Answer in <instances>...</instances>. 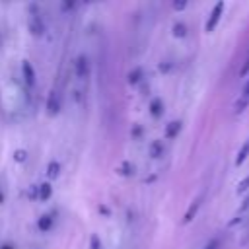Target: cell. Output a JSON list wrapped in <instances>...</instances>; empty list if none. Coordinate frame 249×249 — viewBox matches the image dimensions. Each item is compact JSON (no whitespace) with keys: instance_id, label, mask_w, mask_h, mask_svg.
Here are the masks:
<instances>
[{"instance_id":"8","label":"cell","mask_w":249,"mask_h":249,"mask_svg":"<svg viewBox=\"0 0 249 249\" xmlns=\"http://www.w3.org/2000/svg\"><path fill=\"white\" fill-rule=\"evenodd\" d=\"M37 228H39L41 231H49V230L53 228V218H51L49 214H45V216H41V218L37 220Z\"/></svg>"},{"instance_id":"20","label":"cell","mask_w":249,"mask_h":249,"mask_svg":"<svg viewBox=\"0 0 249 249\" xmlns=\"http://www.w3.org/2000/svg\"><path fill=\"white\" fill-rule=\"evenodd\" d=\"M185 6H187V2H175V4H173V8H175V10H183Z\"/></svg>"},{"instance_id":"22","label":"cell","mask_w":249,"mask_h":249,"mask_svg":"<svg viewBox=\"0 0 249 249\" xmlns=\"http://www.w3.org/2000/svg\"><path fill=\"white\" fill-rule=\"evenodd\" d=\"M247 72H249V60H247V62H245V66L241 68V76H245Z\"/></svg>"},{"instance_id":"12","label":"cell","mask_w":249,"mask_h":249,"mask_svg":"<svg viewBox=\"0 0 249 249\" xmlns=\"http://www.w3.org/2000/svg\"><path fill=\"white\" fill-rule=\"evenodd\" d=\"M185 33H187L185 23H175V25H173V35H175V37H185Z\"/></svg>"},{"instance_id":"9","label":"cell","mask_w":249,"mask_h":249,"mask_svg":"<svg viewBox=\"0 0 249 249\" xmlns=\"http://www.w3.org/2000/svg\"><path fill=\"white\" fill-rule=\"evenodd\" d=\"M247 156H249V140H245V142H243V146H241V150L237 152V158H235V165H241V163L247 160Z\"/></svg>"},{"instance_id":"11","label":"cell","mask_w":249,"mask_h":249,"mask_svg":"<svg viewBox=\"0 0 249 249\" xmlns=\"http://www.w3.org/2000/svg\"><path fill=\"white\" fill-rule=\"evenodd\" d=\"M150 109H152V115H154V117H160V115H161V101H160V99H154V101L150 103Z\"/></svg>"},{"instance_id":"3","label":"cell","mask_w":249,"mask_h":249,"mask_svg":"<svg viewBox=\"0 0 249 249\" xmlns=\"http://www.w3.org/2000/svg\"><path fill=\"white\" fill-rule=\"evenodd\" d=\"M21 72H23L25 84H27V86H33V84H35V72H33V68H31V64H29L27 60H23V64H21Z\"/></svg>"},{"instance_id":"17","label":"cell","mask_w":249,"mask_h":249,"mask_svg":"<svg viewBox=\"0 0 249 249\" xmlns=\"http://www.w3.org/2000/svg\"><path fill=\"white\" fill-rule=\"evenodd\" d=\"M204 249H218V239H212V241H208V243L204 245Z\"/></svg>"},{"instance_id":"2","label":"cell","mask_w":249,"mask_h":249,"mask_svg":"<svg viewBox=\"0 0 249 249\" xmlns=\"http://www.w3.org/2000/svg\"><path fill=\"white\" fill-rule=\"evenodd\" d=\"M58 109H60V95L53 89V91L49 93V97H47V113H49V115H56Z\"/></svg>"},{"instance_id":"14","label":"cell","mask_w":249,"mask_h":249,"mask_svg":"<svg viewBox=\"0 0 249 249\" xmlns=\"http://www.w3.org/2000/svg\"><path fill=\"white\" fill-rule=\"evenodd\" d=\"M140 74H142V70H140V68H136L134 72H130V74H128V82H130V84H136V82L140 80Z\"/></svg>"},{"instance_id":"19","label":"cell","mask_w":249,"mask_h":249,"mask_svg":"<svg viewBox=\"0 0 249 249\" xmlns=\"http://www.w3.org/2000/svg\"><path fill=\"white\" fill-rule=\"evenodd\" d=\"M16 160H18V161H21V160H25V152H21V150H18V152H16Z\"/></svg>"},{"instance_id":"7","label":"cell","mask_w":249,"mask_h":249,"mask_svg":"<svg viewBox=\"0 0 249 249\" xmlns=\"http://www.w3.org/2000/svg\"><path fill=\"white\" fill-rule=\"evenodd\" d=\"M198 208H200V198H196V200H195V202H193V204L189 206V210H187V214H185L183 222H185V224H189V222L193 220V216H195V214L198 212Z\"/></svg>"},{"instance_id":"18","label":"cell","mask_w":249,"mask_h":249,"mask_svg":"<svg viewBox=\"0 0 249 249\" xmlns=\"http://www.w3.org/2000/svg\"><path fill=\"white\" fill-rule=\"evenodd\" d=\"M247 208H249V196H247V198H245V200H243V204H241V206H239V208H237V212H245V210H247Z\"/></svg>"},{"instance_id":"23","label":"cell","mask_w":249,"mask_h":249,"mask_svg":"<svg viewBox=\"0 0 249 249\" xmlns=\"http://www.w3.org/2000/svg\"><path fill=\"white\" fill-rule=\"evenodd\" d=\"M91 245H93V249H99V243H97V237L95 235L91 237Z\"/></svg>"},{"instance_id":"4","label":"cell","mask_w":249,"mask_h":249,"mask_svg":"<svg viewBox=\"0 0 249 249\" xmlns=\"http://www.w3.org/2000/svg\"><path fill=\"white\" fill-rule=\"evenodd\" d=\"M76 74H78V78H86L88 76V58L84 54L78 56V60H76Z\"/></svg>"},{"instance_id":"21","label":"cell","mask_w":249,"mask_h":249,"mask_svg":"<svg viewBox=\"0 0 249 249\" xmlns=\"http://www.w3.org/2000/svg\"><path fill=\"white\" fill-rule=\"evenodd\" d=\"M243 97L245 99H249V82L245 84V88H243Z\"/></svg>"},{"instance_id":"13","label":"cell","mask_w":249,"mask_h":249,"mask_svg":"<svg viewBox=\"0 0 249 249\" xmlns=\"http://www.w3.org/2000/svg\"><path fill=\"white\" fill-rule=\"evenodd\" d=\"M58 169H60V165H58L56 161H51V163H49V169H47V175H49V177H56V175H58Z\"/></svg>"},{"instance_id":"6","label":"cell","mask_w":249,"mask_h":249,"mask_svg":"<svg viewBox=\"0 0 249 249\" xmlns=\"http://www.w3.org/2000/svg\"><path fill=\"white\" fill-rule=\"evenodd\" d=\"M179 130H181V123L179 121H171L167 124V128H165V138H175Z\"/></svg>"},{"instance_id":"5","label":"cell","mask_w":249,"mask_h":249,"mask_svg":"<svg viewBox=\"0 0 249 249\" xmlns=\"http://www.w3.org/2000/svg\"><path fill=\"white\" fill-rule=\"evenodd\" d=\"M29 27H31V33L33 35H41L43 33V23H41V19H39V16H31V19H29Z\"/></svg>"},{"instance_id":"15","label":"cell","mask_w":249,"mask_h":249,"mask_svg":"<svg viewBox=\"0 0 249 249\" xmlns=\"http://www.w3.org/2000/svg\"><path fill=\"white\" fill-rule=\"evenodd\" d=\"M245 191H249V177H245V179L237 185V193H245Z\"/></svg>"},{"instance_id":"1","label":"cell","mask_w":249,"mask_h":249,"mask_svg":"<svg viewBox=\"0 0 249 249\" xmlns=\"http://www.w3.org/2000/svg\"><path fill=\"white\" fill-rule=\"evenodd\" d=\"M222 12H224V2H218V4L214 6V10L210 12V18H208V21H206V31H208V33H210V31H214V27L218 25Z\"/></svg>"},{"instance_id":"16","label":"cell","mask_w":249,"mask_h":249,"mask_svg":"<svg viewBox=\"0 0 249 249\" xmlns=\"http://www.w3.org/2000/svg\"><path fill=\"white\" fill-rule=\"evenodd\" d=\"M160 152H161L160 142H154V144H152V156H154V158H158V156H160Z\"/></svg>"},{"instance_id":"10","label":"cell","mask_w":249,"mask_h":249,"mask_svg":"<svg viewBox=\"0 0 249 249\" xmlns=\"http://www.w3.org/2000/svg\"><path fill=\"white\" fill-rule=\"evenodd\" d=\"M53 195V187L49 183H41L39 185V200H49Z\"/></svg>"}]
</instances>
